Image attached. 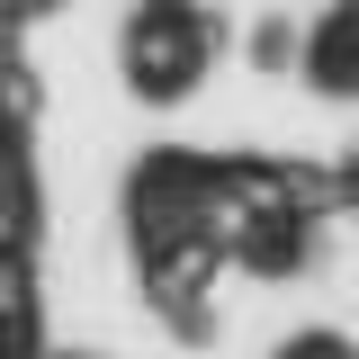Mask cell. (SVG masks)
I'll return each mask as SVG.
<instances>
[{
	"mask_svg": "<svg viewBox=\"0 0 359 359\" xmlns=\"http://www.w3.org/2000/svg\"><path fill=\"white\" fill-rule=\"evenodd\" d=\"M198 63H207V18H189V9H144V18L126 27V72H135V90L171 99V90L198 81Z\"/></svg>",
	"mask_w": 359,
	"mask_h": 359,
	"instance_id": "cell-1",
	"label": "cell"
},
{
	"mask_svg": "<svg viewBox=\"0 0 359 359\" xmlns=\"http://www.w3.org/2000/svg\"><path fill=\"white\" fill-rule=\"evenodd\" d=\"M0 359H27V287L0 278Z\"/></svg>",
	"mask_w": 359,
	"mask_h": 359,
	"instance_id": "cell-3",
	"label": "cell"
},
{
	"mask_svg": "<svg viewBox=\"0 0 359 359\" xmlns=\"http://www.w3.org/2000/svg\"><path fill=\"white\" fill-rule=\"evenodd\" d=\"M314 81L323 90H359V9H332L314 27Z\"/></svg>",
	"mask_w": 359,
	"mask_h": 359,
	"instance_id": "cell-2",
	"label": "cell"
}]
</instances>
